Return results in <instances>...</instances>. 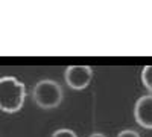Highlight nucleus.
<instances>
[{"mask_svg": "<svg viewBox=\"0 0 152 137\" xmlns=\"http://www.w3.org/2000/svg\"><path fill=\"white\" fill-rule=\"evenodd\" d=\"M93 69L88 66H70L66 69L64 81L72 90H84L91 84Z\"/></svg>", "mask_w": 152, "mask_h": 137, "instance_id": "nucleus-3", "label": "nucleus"}, {"mask_svg": "<svg viewBox=\"0 0 152 137\" xmlns=\"http://www.w3.org/2000/svg\"><path fill=\"white\" fill-rule=\"evenodd\" d=\"M88 137H107V136L102 134V133H93V134H90Z\"/></svg>", "mask_w": 152, "mask_h": 137, "instance_id": "nucleus-8", "label": "nucleus"}, {"mask_svg": "<svg viewBox=\"0 0 152 137\" xmlns=\"http://www.w3.org/2000/svg\"><path fill=\"white\" fill-rule=\"evenodd\" d=\"M134 119L145 130H152V95L140 96L134 105Z\"/></svg>", "mask_w": 152, "mask_h": 137, "instance_id": "nucleus-4", "label": "nucleus"}, {"mask_svg": "<svg viewBox=\"0 0 152 137\" xmlns=\"http://www.w3.org/2000/svg\"><path fill=\"white\" fill-rule=\"evenodd\" d=\"M50 137H78V134H76L73 130H70V128H59Z\"/></svg>", "mask_w": 152, "mask_h": 137, "instance_id": "nucleus-6", "label": "nucleus"}, {"mask_svg": "<svg viewBox=\"0 0 152 137\" xmlns=\"http://www.w3.org/2000/svg\"><path fill=\"white\" fill-rule=\"evenodd\" d=\"M116 137H140V134H138L137 131H134V130H123Z\"/></svg>", "mask_w": 152, "mask_h": 137, "instance_id": "nucleus-7", "label": "nucleus"}, {"mask_svg": "<svg viewBox=\"0 0 152 137\" xmlns=\"http://www.w3.org/2000/svg\"><path fill=\"white\" fill-rule=\"evenodd\" d=\"M26 99V87L14 76L0 78V111L14 114L20 111Z\"/></svg>", "mask_w": 152, "mask_h": 137, "instance_id": "nucleus-1", "label": "nucleus"}, {"mask_svg": "<svg viewBox=\"0 0 152 137\" xmlns=\"http://www.w3.org/2000/svg\"><path fill=\"white\" fill-rule=\"evenodd\" d=\"M32 97H34V102L40 108L52 110V108H56L62 102L64 93H62L61 85L56 81L41 79L35 84L34 92H32Z\"/></svg>", "mask_w": 152, "mask_h": 137, "instance_id": "nucleus-2", "label": "nucleus"}, {"mask_svg": "<svg viewBox=\"0 0 152 137\" xmlns=\"http://www.w3.org/2000/svg\"><path fill=\"white\" fill-rule=\"evenodd\" d=\"M142 82L145 85V89L152 95V66H146L142 72Z\"/></svg>", "mask_w": 152, "mask_h": 137, "instance_id": "nucleus-5", "label": "nucleus"}]
</instances>
